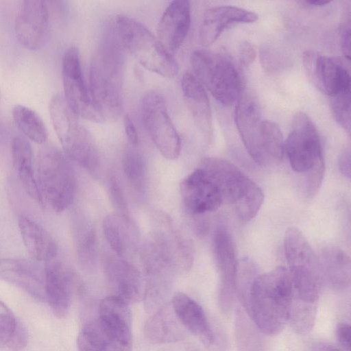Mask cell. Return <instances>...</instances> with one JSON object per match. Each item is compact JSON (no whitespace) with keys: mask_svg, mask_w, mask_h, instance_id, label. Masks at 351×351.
<instances>
[{"mask_svg":"<svg viewBox=\"0 0 351 351\" xmlns=\"http://www.w3.org/2000/svg\"><path fill=\"white\" fill-rule=\"evenodd\" d=\"M337 341L345 351H350V326L346 322L339 323L336 329Z\"/></svg>","mask_w":351,"mask_h":351,"instance_id":"41","label":"cell"},{"mask_svg":"<svg viewBox=\"0 0 351 351\" xmlns=\"http://www.w3.org/2000/svg\"><path fill=\"white\" fill-rule=\"evenodd\" d=\"M27 343V332L12 311L0 300V348L21 351Z\"/></svg>","mask_w":351,"mask_h":351,"instance_id":"29","label":"cell"},{"mask_svg":"<svg viewBox=\"0 0 351 351\" xmlns=\"http://www.w3.org/2000/svg\"><path fill=\"white\" fill-rule=\"evenodd\" d=\"M77 259L86 268L93 267L97 258V237L94 228L85 226L78 231L76 237Z\"/></svg>","mask_w":351,"mask_h":351,"instance_id":"34","label":"cell"},{"mask_svg":"<svg viewBox=\"0 0 351 351\" xmlns=\"http://www.w3.org/2000/svg\"><path fill=\"white\" fill-rule=\"evenodd\" d=\"M123 169L125 176L136 186L143 183L146 174V165L143 156L133 149H128L123 157Z\"/></svg>","mask_w":351,"mask_h":351,"instance_id":"35","label":"cell"},{"mask_svg":"<svg viewBox=\"0 0 351 351\" xmlns=\"http://www.w3.org/2000/svg\"><path fill=\"white\" fill-rule=\"evenodd\" d=\"M250 318L245 313L238 311L236 317V336L238 351H263L262 339L256 330V326L252 324Z\"/></svg>","mask_w":351,"mask_h":351,"instance_id":"32","label":"cell"},{"mask_svg":"<svg viewBox=\"0 0 351 351\" xmlns=\"http://www.w3.org/2000/svg\"><path fill=\"white\" fill-rule=\"evenodd\" d=\"M258 16L250 10L232 5L217 6L206 10L199 29L202 45H212L227 29L238 24L252 23Z\"/></svg>","mask_w":351,"mask_h":351,"instance_id":"22","label":"cell"},{"mask_svg":"<svg viewBox=\"0 0 351 351\" xmlns=\"http://www.w3.org/2000/svg\"><path fill=\"white\" fill-rule=\"evenodd\" d=\"M123 47L116 31L100 39L90 64L89 93L101 121L117 120L123 110Z\"/></svg>","mask_w":351,"mask_h":351,"instance_id":"1","label":"cell"},{"mask_svg":"<svg viewBox=\"0 0 351 351\" xmlns=\"http://www.w3.org/2000/svg\"><path fill=\"white\" fill-rule=\"evenodd\" d=\"M180 189L184 207L191 215L213 212L223 204L217 186L200 167L184 178Z\"/></svg>","mask_w":351,"mask_h":351,"instance_id":"17","label":"cell"},{"mask_svg":"<svg viewBox=\"0 0 351 351\" xmlns=\"http://www.w3.org/2000/svg\"><path fill=\"white\" fill-rule=\"evenodd\" d=\"M284 245L292 289L318 295L322 280L319 259L305 237L299 230L289 228L285 234Z\"/></svg>","mask_w":351,"mask_h":351,"instance_id":"9","label":"cell"},{"mask_svg":"<svg viewBox=\"0 0 351 351\" xmlns=\"http://www.w3.org/2000/svg\"><path fill=\"white\" fill-rule=\"evenodd\" d=\"M105 276L112 295L127 304L139 301L143 296V285L138 270L121 257L106 261Z\"/></svg>","mask_w":351,"mask_h":351,"instance_id":"20","label":"cell"},{"mask_svg":"<svg viewBox=\"0 0 351 351\" xmlns=\"http://www.w3.org/2000/svg\"><path fill=\"white\" fill-rule=\"evenodd\" d=\"M107 351H122L117 348H114L113 346H112L111 345H108V349H107Z\"/></svg>","mask_w":351,"mask_h":351,"instance_id":"46","label":"cell"},{"mask_svg":"<svg viewBox=\"0 0 351 351\" xmlns=\"http://www.w3.org/2000/svg\"><path fill=\"white\" fill-rule=\"evenodd\" d=\"M144 333L150 343L162 344L183 340L187 330L169 302L152 313L145 324Z\"/></svg>","mask_w":351,"mask_h":351,"instance_id":"25","label":"cell"},{"mask_svg":"<svg viewBox=\"0 0 351 351\" xmlns=\"http://www.w3.org/2000/svg\"><path fill=\"white\" fill-rule=\"evenodd\" d=\"M181 88L184 102L196 127L206 138H211L213 132L212 112L204 87L194 75L185 73L182 77Z\"/></svg>","mask_w":351,"mask_h":351,"instance_id":"24","label":"cell"},{"mask_svg":"<svg viewBox=\"0 0 351 351\" xmlns=\"http://www.w3.org/2000/svg\"><path fill=\"white\" fill-rule=\"evenodd\" d=\"M12 118L18 129L27 138L38 144L45 143L47 130L34 110L23 105H16L12 109Z\"/></svg>","mask_w":351,"mask_h":351,"instance_id":"30","label":"cell"},{"mask_svg":"<svg viewBox=\"0 0 351 351\" xmlns=\"http://www.w3.org/2000/svg\"><path fill=\"white\" fill-rule=\"evenodd\" d=\"M304 3L310 6L313 7H319V6H323L328 3H330V1H305Z\"/></svg>","mask_w":351,"mask_h":351,"instance_id":"45","label":"cell"},{"mask_svg":"<svg viewBox=\"0 0 351 351\" xmlns=\"http://www.w3.org/2000/svg\"><path fill=\"white\" fill-rule=\"evenodd\" d=\"M291 281L287 268L278 267L258 274L243 301L246 313L261 332L280 333L289 320Z\"/></svg>","mask_w":351,"mask_h":351,"instance_id":"2","label":"cell"},{"mask_svg":"<svg viewBox=\"0 0 351 351\" xmlns=\"http://www.w3.org/2000/svg\"><path fill=\"white\" fill-rule=\"evenodd\" d=\"M99 322L109 344L122 351H131L132 317L128 304L110 295L99 306Z\"/></svg>","mask_w":351,"mask_h":351,"instance_id":"16","label":"cell"},{"mask_svg":"<svg viewBox=\"0 0 351 351\" xmlns=\"http://www.w3.org/2000/svg\"><path fill=\"white\" fill-rule=\"evenodd\" d=\"M37 183L42 201L54 211L62 212L73 202L75 178L68 157L53 145L40 148L37 164Z\"/></svg>","mask_w":351,"mask_h":351,"instance_id":"5","label":"cell"},{"mask_svg":"<svg viewBox=\"0 0 351 351\" xmlns=\"http://www.w3.org/2000/svg\"><path fill=\"white\" fill-rule=\"evenodd\" d=\"M302 62L309 80L322 93L330 97L350 90V72L340 60L306 50Z\"/></svg>","mask_w":351,"mask_h":351,"instance_id":"14","label":"cell"},{"mask_svg":"<svg viewBox=\"0 0 351 351\" xmlns=\"http://www.w3.org/2000/svg\"><path fill=\"white\" fill-rule=\"evenodd\" d=\"M330 108L335 120L348 134L350 132V90L330 97Z\"/></svg>","mask_w":351,"mask_h":351,"instance_id":"36","label":"cell"},{"mask_svg":"<svg viewBox=\"0 0 351 351\" xmlns=\"http://www.w3.org/2000/svg\"><path fill=\"white\" fill-rule=\"evenodd\" d=\"M195 77L222 105L230 106L239 98L241 80L230 58L220 53L195 50L191 54Z\"/></svg>","mask_w":351,"mask_h":351,"instance_id":"8","label":"cell"},{"mask_svg":"<svg viewBox=\"0 0 351 351\" xmlns=\"http://www.w3.org/2000/svg\"><path fill=\"white\" fill-rule=\"evenodd\" d=\"M314 351H340L333 345L326 342H317L313 346Z\"/></svg>","mask_w":351,"mask_h":351,"instance_id":"44","label":"cell"},{"mask_svg":"<svg viewBox=\"0 0 351 351\" xmlns=\"http://www.w3.org/2000/svg\"><path fill=\"white\" fill-rule=\"evenodd\" d=\"M44 267L47 302L56 317L64 318L71 304V275L56 257L45 262Z\"/></svg>","mask_w":351,"mask_h":351,"instance_id":"23","label":"cell"},{"mask_svg":"<svg viewBox=\"0 0 351 351\" xmlns=\"http://www.w3.org/2000/svg\"><path fill=\"white\" fill-rule=\"evenodd\" d=\"M199 167L217 186L223 204L233 205L242 220L250 221L256 215L263 202V191L234 164L209 157L203 159Z\"/></svg>","mask_w":351,"mask_h":351,"instance_id":"3","label":"cell"},{"mask_svg":"<svg viewBox=\"0 0 351 351\" xmlns=\"http://www.w3.org/2000/svg\"><path fill=\"white\" fill-rule=\"evenodd\" d=\"M285 150L292 169L297 173L305 174L324 165L319 134L305 113L298 112L294 115Z\"/></svg>","mask_w":351,"mask_h":351,"instance_id":"10","label":"cell"},{"mask_svg":"<svg viewBox=\"0 0 351 351\" xmlns=\"http://www.w3.org/2000/svg\"><path fill=\"white\" fill-rule=\"evenodd\" d=\"M338 166L341 173L347 178H350V150L343 151L339 156Z\"/></svg>","mask_w":351,"mask_h":351,"instance_id":"43","label":"cell"},{"mask_svg":"<svg viewBox=\"0 0 351 351\" xmlns=\"http://www.w3.org/2000/svg\"><path fill=\"white\" fill-rule=\"evenodd\" d=\"M239 56L241 66L247 68L256 59V49L252 43L245 41L240 45Z\"/></svg>","mask_w":351,"mask_h":351,"instance_id":"39","label":"cell"},{"mask_svg":"<svg viewBox=\"0 0 351 351\" xmlns=\"http://www.w3.org/2000/svg\"><path fill=\"white\" fill-rule=\"evenodd\" d=\"M260 59L263 68L269 72L280 70L286 64L285 58L278 50L269 46L260 49Z\"/></svg>","mask_w":351,"mask_h":351,"instance_id":"37","label":"cell"},{"mask_svg":"<svg viewBox=\"0 0 351 351\" xmlns=\"http://www.w3.org/2000/svg\"><path fill=\"white\" fill-rule=\"evenodd\" d=\"M322 279L337 288L347 286L350 279L349 256L335 246L324 247L319 260Z\"/></svg>","mask_w":351,"mask_h":351,"instance_id":"28","label":"cell"},{"mask_svg":"<svg viewBox=\"0 0 351 351\" xmlns=\"http://www.w3.org/2000/svg\"><path fill=\"white\" fill-rule=\"evenodd\" d=\"M77 344L79 351H107L109 341L98 319L84 326L78 335Z\"/></svg>","mask_w":351,"mask_h":351,"instance_id":"33","label":"cell"},{"mask_svg":"<svg viewBox=\"0 0 351 351\" xmlns=\"http://www.w3.org/2000/svg\"><path fill=\"white\" fill-rule=\"evenodd\" d=\"M236 103L235 123L249 155L261 167L274 166L269 123L263 119L256 97L250 91L243 90Z\"/></svg>","mask_w":351,"mask_h":351,"instance_id":"7","label":"cell"},{"mask_svg":"<svg viewBox=\"0 0 351 351\" xmlns=\"http://www.w3.org/2000/svg\"><path fill=\"white\" fill-rule=\"evenodd\" d=\"M108 191L112 204L118 211V215L128 217L124 194L117 178L113 176H110L108 181Z\"/></svg>","mask_w":351,"mask_h":351,"instance_id":"38","label":"cell"},{"mask_svg":"<svg viewBox=\"0 0 351 351\" xmlns=\"http://www.w3.org/2000/svg\"><path fill=\"white\" fill-rule=\"evenodd\" d=\"M141 108L144 126L159 152L169 160L178 158L180 138L168 114L163 96L154 90L146 93Z\"/></svg>","mask_w":351,"mask_h":351,"instance_id":"11","label":"cell"},{"mask_svg":"<svg viewBox=\"0 0 351 351\" xmlns=\"http://www.w3.org/2000/svg\"><path fill=\"white\" fill-rule=\"evenodd\" d=\"M49 11L45 1L26 0L16 14L14 31L19 42L29 50L38 49L46 40Z\"/></svg>","mask_w":351,"mask_h":351,"instance_id":"18","label":"cell"},{"mask_svg":"<svg viewBox=\"0 0 351 351\" xmlns=\"http://www.w3.org/2000/svg\"><path fill=\"white\" fill-rule=\"evenodd\" d=\"M115 27L123 47L143 67L164 77H173L178 73V65L173 55L141 23L121 15Z\"/></svg>","mask_w":351,"mask_h":351,"instance_id":"4","label":"cell"},{"mask_svg":"<svg viewBox=\"0 0 351 351\" xmlns=\"http://www.w3.org/2000/svg\"><path fill=\"white\" fill-rule=\"evenodd\" d=\"M0 279L38 300L47 301L45 267L27 260L0 258Z\"/></svg>","mask_w":351,"mask_h":351,"instance_id":"19","label":"cell"},{"mask_svg":"<svg viewBox=\"0 0 351 351\" xmlns=\"http://www.w3.org/2000/svg\"><path fill=\"white\" fill-rule=\"evenodd\" d=\"M124 129L128 142L132 146L138 143V134L132 119L126 115L124 118Z\"/></svg>","mask_w":351,"mask_h":351,"instance_id":"42","label":"cell"},{"mask_svg":"<svg viewBox=\"0 0 351 351\" xmlns=\"http://www.w3.org/2000/svg\"><path fill=\"white\" fill-rule=\"evenodd\" d=\"M191 8L186 0L171 2L157 27L158 38L173 55L183 44L190 28Z\"/></svg>","mask_w":351,"mask_h":351,"instance_id":"21","label":"cell"},{"mask_svg":"<svg viewBox=\"0 0 351 351\" xmlns=\"http://www.w3.org/2000/svg\"><path fill=\"white\" fill-rule=\"evenodd\" d=\"M13 166L26 193L32 199L42 202L33 169V153L30 144L24 138L15 136L11 143Z\"/></svg>","mask_w":351,"mask_h":351,"instance_id":"27","label":"cell"},{"mask_svg":"<svg viewBox=\"0 0 351 351\" xmlns=\"http://www.w3.org/2000/svg\"><path fill=\"white\" fill-rule=\"evenodd\" d=\"M339 37L342 52L348 60H350V21L341 23Z\"/></svg>","mask_w":351,"mask_h":351,"instance_id":"40","label":"cell"},{"mask_svg":"<svg viewBox=\"0 0 351 351\" xmlns=\"http://www.w3.org/2000/svg\"><path fill=\"white\" fill-rule=\"evenodd\" d=\"M214 253L219 273L218 300L223 312H228L233 302L237 290L239 263L233 239L224 227H220L214 237Z\"/></svg>","mask_w":351,"mask_h":351,"instance_id":"15","label":"cell"},{"mask_svg":"<svg viewBox=\"0 0 351 351\" xmlns=\"http://www.w3.org/2000/svg\"><path fill=\"white\" fill-rule=\"evenodd\" d=\"M19 228L24 245L32 258L45 263L56 257L55 241L43 227L29 217L21 215Z\"/></svg>","mask_w":351,"mask_h":351,"instance_id":"26","label":"cell"},{"mask_svg":"<svg viewBox=\"0 0 351 351\" xmlns=\"http://www.w3.org/2000/svg\"><path fill=\"white\" fill-rule=\"evenodd\" d=\"M64 98L69 107L77 117L99 122L84 80L79 51L70 47L64 53L62 64Z\"/></svg>","mask_w":351,"mask_h":351,"instance_id":"13","label":"cell"},{"mask_svg":"<svg viewBox=\"0 0 351 351\" xmlns=\"http://www.w3.org/2000/svg\"><path fill=\"white\" fill-rule=\"evenodd\" d=\"M1 98V88H0V99Z\"/></svg>","mask_w":351,"mask_h":351,"instance_id":"47","label":"cell"},{"mask_svg":"<svg viewBox=\"0 0 351 351\" xmlns=\"http://www.w3.org/2000/svg\"><path fill=\"white\" fill-rule=\"evenodd\" d=\"M170 302L186 330L195 335L208 351H226L225 335L212 325L203 308L196 301L185 293L178 292Z\"/></svg>","mask_w":351,"mask_h":351,"instance_id":"12","label":"cell"},{"mask_svg":"<svg viewBox=\"0 0 351 351\" xmlns=\"http://www.w3.org/2000/svg\"><path fill=\"white\" fill-rule=\"evenodd\" d=\"M50 118L65 155L90 171L99 166V154L95 141L78 121L64 97L54 95L49 104Z\"/></svg>","mask_w":351,"mask_h":351,"instance_id":"6","label":"cell"},{"mask_svg":"<svg viewBox=\"0 0 351 351\" xmlns=\"http://www.w3.org/2000/svg\"><path fill=\"white\" fill-rule=\"evenodd\" d=\"M129 217L120 215L106 216L103 231L108 245L116 255L123 257L129 245Z\"/></svg>","mask_w":351,"mask_h":351,"instance_id":"31","label":"cell"}]
</instances>
